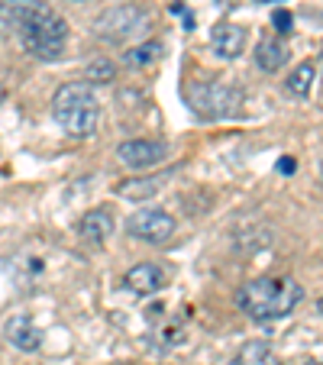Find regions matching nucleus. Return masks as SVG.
Segmentation results:
<instances>
[{
	"instance_id": "ddd939ff",
	"label": "nucleus",
	"mask_w": 323,
	"mask_h": 365,
	"mask_svg": "<svg viewBox=\"0 0 323 365\" xmlns=\"http://www.w3.org/2000/svg\"><path fill=\"white\" fill-rule=\"evenodd\" d=\"M162 185H165V175H149V178H126L120 181L117 187H113V194L123 200H149L155 197L158 191H162Z\"/></svg>"
},
{
	"instance_id": "9d476101",
	"label": "nucleus",
	"mask_w": 323,
	"mask_h": 365,
	"mask_svg": "<svg viewBox=\"0 0 323 365\" xmlns=\"http://www.w3.org/2000/svg\"><path fill=\"white\" fill-rule=\"evenodd\" d=\"M78 236H81L88 246H103V242L113 236V214L107 207H94L81 217L78 223Z\"/></svg>"
},
{
	"instance_id": "6e6552de",
	"label": "nucleus",
	"mask_w": 323,
	"mask_h": 365,
	"mask_svg": "<svg viewBox=\"0 0 323 365\" xmlns=\"http://www.w3.org/2000/svg\"><path fill=\"white\" fill-rule=\"evenodd\" d=\"M165 282H168V272L155 262H139L123 275V284L133 294H155L158 288H165Z\"/></svg>"
},
{
	"instance_id": "dca6fc26",
	"label": "nucleus",
	"mask_w": 323,
	"mask_h": 365,
	"mask_svg": "<svg viewBox=\"0 0 323 365\" xmlns=\"http://www.w3.org/2000/svg\"><path fill=\"white\" fill-rule=\"evenodd\" d=\"M314 78H317V68L310 62H301L294 71L288 75V94L294 97H307L310 88H314Z\"/></svg>"
},
{
	"instance_id": "6ab92c4d",
	"label": "nucleus",
	"mask_w": 323,
	"mask_h": 365,
	"mask_svg": "<svg viewBox=\"0 0 323 365\" xmlns=\"http://www.w3.org/2000/svg\"><path fill=\"white\" fill-rule=\"evenodd\" d=\"M278 172L291 175V172H294V159H291V155H284V159H282V162H278Z\"/></svg>"
},
{
	"instance_id": "0eeeda50",
	"label": "nucleus",
	"mask_w": 323,
	"mask_h": 365,
	"mask_svg": "<svg viewBox=\"0 0 323 365\" xmlns=\"http://www.w3.org/2000/svg\"><path fill=\"white\" fill-rule=\"evenodd\" d=\"M240 103H242V91L227 81L210 84V88H204V94H200V110H207L210 117H233Z\"/></svg>"
},
{
	"instance_id": "aec40b11",
	"label": "nucleus",
	"mask_w": 323,
	"mask_h": 365,
	"mask_svg": "<svg viewBox=\"0 0 323 365\" xmlns=\"http://www.w3.org/2000/svg\"><path fill=\"white\" fill-rule=\"evenodd\" d=\"M7 101V88H4V81H0V103Z\"/></svg>"
},
{
	"instance_id": "412c9836",
	"label": "nucleus",
	"mask_w": 323,
	"mask_h": 365,
	"mask_svg": "<svg viewBox=\"0 0 323 365\" xmlns=\"http://www.w3.org/2000/svg\"><path fill=\"white\" fill-rule=\"evenodd\" d=\"M252 4H282V0H252Z\"/></svg>"
},
{
	"instance_id": "1a4fd4ad",
	"label": "nucleus",
	"mask_w": 323,
	"mask_h": 365,
	"mask_svg": "<svg viewBox=\"0 0 323 365\" xmlns=\"http://www.w3.org/2000/svg\"><path fill=\"white\" fill-rule=\"evenodd\" d=\"M210 46L220 58L233 62V58L242 56V48H246V29L236 26V23H217L210 29Z\"/></svg>"
},
{
	"instance_id": "f3484780",
	"label": "nucleus",
	"mask_w": 323,
	"mask_h": 365,
	"mask_svg": "<svg viewBox=\"0 0 323 365\" xmlns=\"http://www.w3.org/2000/svg\"><path fill=\"white\" fill-rule=\"evenodd\" d=\"M113 78H117V65H113L111 58H94V62H88V68H84V81L88 84H111Z\"/></svg>"
},
{
	"instance_id": "f8f14e48",
	"label": "nucleus",
	"mask_w": 323,
	"mask_h": 365,
	"mask_svg": "<svg viewBox=\"0 0 323 365\" xmlns=\"http://www.w3.org/2000/svg\"><path fill=\"white\" fill-rule=\"evenodd\" d=\"M7 339L16 349L36 352L42 346V330L36 327V320L29 317V314H16L14 320H7Z\"/></svg>"
},
{
	"instance_id": "4be33fe9",
	"label": "nucleus",
	"mask_w": 323,
	"mask_h": 365,
	"mask_svg": "<svg viewBox=\"0 0 323 365\" xmlns=\"http://www.w3.org/2000/svg\"><path fill=\"white\" fill-rule=\"evenodd\" d=\"M304 365H323V359H310V362H304Z\"/></svg>"
},
{
	"instance_id": "a211bd4d",
	"label": "nucleus",
	"mask_w": 323,
	"mask_h": 365,
	"mask_svg": "<svg viewBox=\"0 0 323 365\" xmlns=\"http://www.w3.org/2000/svg\"><path fill=\"white\" fill-rule=\"evenodd\" d=\"M272 23H275V29H278L282 36H288L291 26H294V16H291L288 10H275V14H272Z\"/></svg>"
},
{
	"instance_id": "4468645a",
	"label": "nucleus",
	"mask_w": 323,
	"mask_h": 365,
	"mask_svg": "<svg viewBox=\"0 0 323 365\" xmlns=\"http://www.w3.org/2000/svg\"><path fill=\"white\" fill-rule=\"evenodd\" d=\"M227 365H278V356H275V349H272L265 339H252V343L240 346L236 356L230 359Z\"/></svg>"
},
{
	"instance_id": "9b49d317",
	"label": "nucleus",
	"mask_w": 323,
	"mask_h": 365,
	"mask_svg": "<svg viewBox=\"0 0 323 365\" xmlns=\"http://www.w3.org/2000/svg\"><path fill=\"white\" fill-rule=\"evenodd\" d=\"M288 58H291V48L282 36H262L259 46H255V65L262 71H268V75L282 71L288 65Z\"/></svg>"
},
{
	"instance_id": "b1692460",
	"label": "nucleus",
	"mask_w": 323,
	"mask_h": 365,
	"mask_svg": "<svg viewBox=\"0 0 323 365\" xmlns=\"http://www.w3.org/2000/svg\"><path fill=\"white\" fill-rule=\"evenodd\" d=\"M320 175H323V159H320Z\"/></svg>"
},
{
	"instance_id": "20e7f679",
	"label": "nucleus",
	"mask_w": 323,
	"mask_h": 365,
	"mask_svg": "<svg viewBox=\"0 0 323 365\" xmlns=\"http://www.w3.org/2000/svg\"><path fill=\"white\" fill-rule=\"evenodd\" d=\"M149 23H152L149 14H145L139 4H120V7L103 10V14L97 16L94 26H91V36L107 42V46H123V42L143 36L145 29H149Z\"/></svg>"
},
{
	"instance_id": "f257e3e1",
	"label": "nucleus",
	"mask_w": 323,
	"mask_h": 365,
	"mask_svg": "<svg viewBox=\"0 0 323 365\" xmlns=\"http://www.w3.org/2000/svg\"><path fill=\"white\" fill-rule=\"evenodd\" d=\"M0 33L16 36L39 62H58L68 46V23L42 0H0Z\"/></svg>"
},
{
	"instance_id": "7ed1b4c3",
	"label": "nucleus",
	"mask_w": 323,
	"mask_h": 365,
	"mask_svg": "<svg viewBox=\"0 0 323 365\" xmlns=\"http://www.w3.org/2000/svg\"><path fill=\"white\" fill-rule=\"evenodd\" d=\"M52 117L71 139H88L101 123V103L88 81H68L52 97Z\"/></svg>"
},
{
	"instance_id": "2eb2a0df",
	"label": "nucleus",
	"mask_w": 323,
	"mask_h": 365,
	"mask_svg": "<svg viewBox=\"0 0 323 365\" xmlns=\"http://www.w3.org/2000/svg\"><path fill=\"white\" fill-rule=\"evenodd\" d=\"M162 42H155V39H149V42H143V46H133V48H126V56H123V62L130 65V68H149V65H155L158 58H162Z\"/></svg>"
},
{
	"instance_id": "423d86ee",
	"label": "nucleus",
	"mask_w": 323,
	"mask_h": 365,
	"mask_svg": "<svg viewBox=\"0 0 323 365\" xmlns=\"http://www.w3.org/2000/svg\"><path fill=\"white\" fill-rule=\"evenodd\" d=\"M117 159L133 172H143V168H155L168 159V145L158 139H130V143L117 145Z\"/></svg>"
},
{
	"instance_id": "39448f33",
	"label": "nucleus",
	"mask_w": 323,
	"mask_h": 365,
	"mask_svg": "<svg viewBox=\"0 0 323 365\" xmlns=\"http://www.w3.org/2000/svg\"><path fill=\"white\" fill-rule=\"evenodd\" d=\"M126 233L139 242H149V246H162L175 236V217L165 210H136V214L126 220Z\"/></svg>"
},
{
	"instance_id": "5701e85b",
	"label": "nucleus",
	"mask_w": 323,
	"mask_h": 365,
	"mask_svg": "<svg viewBox=\"0 0 323 365\" xmlns=\"http://www.w3.org/2000/svg\"><path fill=\"white\" fill-rule=\"evenodd\" d=\"M317 307H320V314H323V297H320V301H317Z\"/></svg>"
},
{
	"instance_id": "f03ea898",
	"label": "nucleus",
	"mask_w": 323,
	"mask_h": 365,
	"mask_svg": "<svg viewBox=\"0 0 323 365\" xmlns=\"http://www.w3.org/2000/svg\"><path fill=\"white\" fill-rule=\"evenodd\" d=\"M304 291L294 278L288 275H262L246 282L236 291V307L255 324H272V320H284L294 314L301 304Z\"/></svg>"
}]
</instances>
